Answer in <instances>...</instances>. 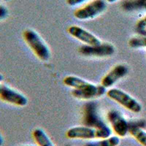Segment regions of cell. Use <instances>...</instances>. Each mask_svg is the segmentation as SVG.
Instances as JSON below:
<instances>
[{
  "label": "cell",
  "instance_id": "6da1fadb",
  "mask_svg": "<svg viewBox=\"0 0 146 146\" xmlns=\"http://www.w3.org/2000/svg\"><path fill=\"white\" fill-rule=\"evenodd\" d=\"M63 83L66 86L73 88L72 95L78 100H91L100 97L107 93V88L102 85H94L77 76L65 77Z\"/></svg>",
  "mask_w": 146,
  "mask_h": 146
},
{
  "label": "cell",
  "instance_id": "7a4b0ae2",
  "mask_svg": "<svg viewBox=\"0 0 146 146\" xmlns=\"http://www.w3.org/2000/svg\"><path fill=\"white\" fill-rule=\"evenodd\" d=\"M81 123L83 126L96 129L104 135L105 138L111 136L112 130L99 114L98 105L95 102H88L83 106Z\"/></svg>",
  "mask_w": 146,
  "mask_h": 146
},
{
  "label": "cell",
  "instance_id": "3957f363",
  "mask_svg": "<svg viewBox=\"0 0 146 146\" xmlns=\"http://www.w3.org/2000/svg\"><path fill=\"white\" fill-rule=\"evenodd\" d=\"M23 38L34 54L42 62H47L50 58V50L41 36L35 31L27 29L23 32Z\"/></svg>",
  "mask_w": 146,
  "mask_h": 146
},
{
  "label": "cell",
  "instance_id": "277c9868",
  "mask_svg": "<svg viewBox=\"0 0 146 146\" xmlns=\"http://www.w3.org/2000/svg\"><path fill=\"white\" fill-rule=\"evenodd\" d=\"M107 96L121 106L135 113L142 111V105L134 97L118 88H111L107 91Z\"/></svg>",
  "mask_w": 146,
  "mask_h": 146
},
{
  "label": "cell",
  "instance_id": "5b68a950",
  "mask_svg": "<svg viewBox=\"0 0 146 146\" xmlns=\"http://www.w3.org/2000/svg\"><path fill=\"white\" fill-rule=\"evenodd\" d=\"M105 8L106 3L104 0H93L83 7L77 9L74 12V16L81 21L93 19L102 13Z\"/></svg>",
  "mask_w": 146,
  "mask_h": 146
},
{
  "label": "cell",
  "instance_id": "8992f818",
  "mask_svg": "<svg viewBox=\"0 0 146 146\" xmlns=\"http://www.w3.org/2000/svg\"><path fill=\"white\" fill-rule=\"evenodd\" d=\"M0 100L17 107H25L28 99L19 91L0 83Z\"/></svg>",
  "mask_w": 146,
  "mask_h": 146
},
{
  "label": "cell",
  "instance_id": "52a82bcc",
  "mask_svg": "<svg viewBox=\"0 0 146 146\" xmlns=\"http://www.w3.org/2000/svg\"><path fill=\"white\" fill-rule=\"evenodd\" d=\"M108 120L111 125L113 131L119 137H124L129 133V121L116 110H110L107 115Z\"/></svg>",
  "mask_w": 146,
  "mask_h": 146
},
{
  "label": "cell",
  "instance_id": "ba28073f",
  "mask_svg": "<svg viewBox=\"0 0 146 146\" xmlns=\"http://www.w3.org/2000/svg\"><path fill=\"white\" fill-rule=\"evenodd\" d=\"M115 49L110 43H101L97 45H83L78 48V52L84 56L108 57L114 54Z\"/></svg>",
  "mask_w": 146,
  "mask_h": 146
},
{
  "label": "cell",
  "instance_id": "9c48e42d",
  "mask_svg": "<svg viewBox=\"0 0 146 146\" xmlns=\"http://www.w3.org/2000/svg\"><path fill=\"white\" fill-rule=\"evenodd\" d=\"M66 136L67 138L72 139H105L104 135L96 129L83 125L70 128L66 131Z\"/></svg>",
  "mask_w": 146,
  "mask_h": 146
},
{
  "label": "cell",
  "instance_id": "30bf717a",
  "mask_svg": "<svg viewBox=\"0 0 146 146\" xmlns=\"http://www.w3.org/2000/svg\"><path fill=\"white\" fill-rule=\"evenodd\" d=\"M67 32L69 35L77 40H80L85 45H97L102 43L98 37H96L94 35L79 26H70L67 29Z\"/></svg>",
  "mask_w": 146,
  "mask_h": 146
},
{
  "label": "cell",
  "instance_id": "8fae6325",
  "mask_svg": "<svg viewBox=\"0 0 146 146\" xmlns=\"http://www.w3.org/2000/svg\"><path fill=\"white\" fill-rule=\"evenodd\" d=\"M129 72V69L124 64H118L108 72L103 77L101 81V85L106 88L113 86L115 83L124 78Z\"/></svg>",
  "mask_w": 146,
  "mask_h": 146
},
{
  "label": "cell",
  "instance_id": "7c38bea8",
  "mask_svg": "<svg viewBox=\"0 0 146 146\" xmlns=\"http://www.w3.org/2000/svg\"><path fill=\"white\" fill-rule=\"evenodd\" d=\"M121 7L127 12L146 11V0H124Z\"/></svg>",
  "mask_w": 146,
  "mask_h": 146
},
{
  "label": "cell",
  "instance_id": "4fadbf2b",
  "mask_svg": "<svg viewBox=\"0 0 146 146\" xmlns=\"http://www.w3.org/2000/svg\"><path fill=\"white\" fill-rule=\"evenodd\" d=\"M35 143L39 146H55L50 137L42 129H36L32 133Z\"/></svg>",
  "mask_w": 146,
  "mask_h": 146
},
{
  "label": "cell",
  "instance_id": "5bb4252c",
  "mask_svg": "<svg viewBox=\"0 0 146 146\" xmlns=\"http://www.w3.org/2000/svg\"><path fill=\"white\" fill-rule=\"evenodd\" d=\"M119 144L120 139L118 136H110L96 141L88 142L83 146H118Z\"/></svg>",
  "mask_w": 146,
  "mask_h": 146
},
{
  "label": "cell",
  "instance_id": "9a60e30c",
  "mask_svg": "<svg viewBox=\"0 0 146 146\" xmlns=\"http://www.w3.org/2000/svg\"><path fill=\"white\" fill-rule=\"evenodd\" d=\"M129 133L142 145L146 146V132L143 129L130 126Z\"/></svg>",
  "mask_w": 146,
  "mask_h": 146
},
{
  "label": "cell",
  "instance_id": "2e32d148",
  "mask_svg": "<svg viewBox=\"0 0 146 146\" xmlns=\"http://www.w3.org/2000/svg\"><path fill=\"white\" fill-rule=\"evenodd\" d=\"M129 46L131 48H146V36L138 35L129 40Z\"/></svg>",
  "mask_w": 146,
  "mask_h": 146
},
{
  "label": "cell",
  "instance_id": "e0dca14e",
  "mask_svg": "<svg viewBox=\"0 0 146 146\" xmlns=\"http://www.w3.org/2000/svg\"><path fill=\"white\" fill-rule=\"evenodd\" d=\"M129 127L133 126V127L140 128L144 129L146 128V121L144 119L131 120V121H129Z\"/></svg>",
  "mask_w": 146,
  "mask_h": 146
},
{
  "label": "cell",
  "instance_id": "ac0fdd59",
  "mask_svg": "<svg viewBox=\"0 0 146 146\" xmlns=\"http://www.w3.org/2000/svg\"><path fill=\"white\" fill-rule=\"evenodd\" d=\"M9 12L7 8L2 5H0V21L5 20L8 17Z\"/></svg>",
  "mask_w": 146,
  "mask_h": 146
},
{
  "label": "cell",
  "instance_id": "d6986e66",
  "mask_svg": "<svg viewBox=\"0 0 146 146\" xmlns=\"http://www.w3.org/2000/svg\"><path fill=\"white\" fill-rule=\"evenodd\" d=\"M143 29H146V16L138 21L136 24V32Z\"/></svg>",
  "mask_w": 146,
  "mask_h": 146
},
{
  "label": "cell",
  "instance_id": "ffe728a7",
  "mask_svg": "<svg viewBox=\"0 0 146 146\" xmlns=\"http://www.w3.org/2000/svg\"><path fill=\"white\" fill-rule=\"evenodd\" d=\"M88 0H66V4L70 6H76L78 5L83 3Z\"/></svg>",
  "mask_w": 146,
  "mask_h": 146
},
{
  "label": "cell",
  "instance_id": "44dd1931",
  "mask_svg": "<svg viewBox=\"0 0 146 146\" xmlns=\"http://www.w3.org/2000/svg\"><path fill=\"white\" fill-rule=\"evenodd\" d=\"M138 35H143V36H146V29L141 30V31H138L137 32Z\"/></svg>",
  "mask_w": 146,
  "mask_h": 146
},
{
  "label": "cell",
  "instance_id": "7402d4cb",
  "mask_svg": "<svg viewBox=\"0 0 146 146\" xmlns=\"http://www.w3.org/2000/svg\"><path fill=\"white\" fill-rule=\"evenodd\" d=\"M3 143H4V138L3 137H2L1 132H0V146H2V145H3Z\"/></svg>",
  "mask_w": 146,
  "mask_h": 146
},
{
  "label": "cell",
  "instance_id": "603a6c76",
  "mask_svg": "<svg viewBox=\"0 0 146 146\" xmlns=\"http://www.w3.org/2000/svg\"><path fill=\"white\" fill-rule=\"evenodd\" d=\"M106 1L108 3H114V2H117L118 0H106Z\"/></svg>",
  "mask_w": 146,
  "mask_h": 146
},
{
  "label": "cell",
  "instance_id": "cb8c5ba5",
  "mask_svg": "<svg viewBox=\"0 0 146 146\" xmlns=\"http://www.w3.org/2000/svg\"><path fill=\"white\" fill-rule=\"evenodd\" d=\"M3 80H4V76L1 74V73H0V83H1Z\"/></svg>",
  "mask_w": 146,
  "mask_h": 146
},
{
  "label": "cell",
  "instance_id": "d4e9b609",
  "mask_svg": "<svg viewBox=\"0 0 146 146\" xmlns=\"http://www.w3.org/2000/svg\"><path fill=\"white\" fill-rule=\"evenodd\" d=\"M20 146H39V145H20Z\"/></svg>",
  "mask_w": 146,
  "mask_h": 146
},
{
  "label": "cell",
  "instance_id": "484cf974",
  "mask_svg": "<svg viewBox=\"0 0 146 146\" xmlns=\"http://www.w3.org/2000/svg\"><path fill=\"white\" fill-rule=\"evenodd\" d=\"M3 2H8V1H10V0H2Z\"/></svg>",
  "mask_w": 146,
  "mask_h": 146
}]
</instances>
